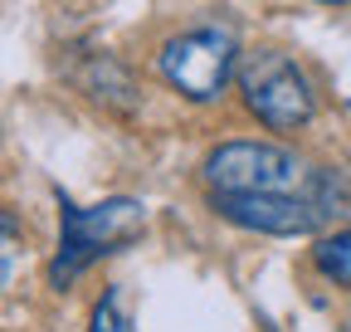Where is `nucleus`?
Here are the masks:
<instances>
[{"label": "nucleus", "mask_w": 351, "mask_h": 332, "mask_svg": "<svg viewBox=\"0 0 351 332\" xmlns=\"http://www.w3.org/2000/svg\"><path fill=\"white\" fill-rule=\"evenodd\" d=\"M313 264H317L332 283L351 288V230L322 235V239H317V249H313Z\"/></svg>", "instance_id": "0eeeda50"}, {"label": "nucleus", "mask_w": 351, "mask_h": 332, "mask_svg": "<svg viewBox=\"0 0 351 332\" xmlns=\"http://www.w3.org/2000/svg\"><path fill=\"white\" fill-rule=\"evenodd\" d=\"M239 93L244 108L274 132H298L317 117V93L307 73L278 49H254L239 59Z\"/></svg>", "instance_id": "f03ea898"}, {"label": "nucleus", "mask_w": 351, "mask_h": 332, "mask_svg": "<svg viewBox=\"0 0 351 332\" xmlns=\"http://www.w3.org/2000/svg\"><path fill=\"white\" fill-rule=\"evenodd\" d=\"M313 200H317L322 220H341L351 230V171H317Z\"/></svg>", "instance_id": "423d86ee"}, {"label": "nucleus", "mask_w": 351, "mask_h": 332, "mask_svg": "<svg viewBox=\"0 0 351 332\" xmlns=\"http://www.w3.org/2000/svg\"><path fill=\"white\" fill-rule=\"evenodd\" d=\"M142 225H147V205H142V200H127V195H112V200H103V205H73V200H64L54 283L78 278L98 254H112V249L127 244Z\"/></svg>", "instance_id": "7ed1b4c3"}, {"label": "nucleus", "mask_w": 351, "mask_h": 332, "mask_svg": "<svg viewBox=\"0 0 351 332\" xmlns=\"http://www.w3.org/2000/svg\"><path fill=\"white\" fill-rule=\"evenodd\" d=\"M210 205L219 220H230L239 230L254 235H278V239H298V235H317L322 230V211L313 195H278V191H210Z\"/></svg>", "instance_id": "39448f33"}, {"label": "nucleus", "mask_w": 351, "mask_h": 332, "mask_svg": "<svg viewBox=\"0 0 351 332\" xmlns=\"http://www.w3.org/2000/svg\"><path fill=\"white\" fill-rule=\"evenodd\" d=\"M88 332H127V327H122V318H117V294H108V298L98 303L93 327H88Z\"/></svg>", "instance_id": "6e6552de"}, {"label": "nucleus", "mask_w": 351, "mask_h": 332, "mask_svg": "<svg viewBox=\"0 0 351 332\" xmlns=\"http://www.w3.org/2000/svg\"><path fill=\"white\" fill-rule=\"evenodd\" d=\"M210 191H278V195H313L317 171L298 152L274 142H219L205 156Z\"/></svg>", "instance_id": "20e7f679"}, {"label": "nucleus", "mask_w": 351, "mask_h": 332, "mask_svg": "<svg viewBox=\"0 0 351 332\" xmlns=\"http://www.w3.org/2000/svg\"><path fill=\"white\" fill-rule=\"evenodd\" d=\"M346 332H351V318H346Z\"/></svg>", "instance_id": "1a4fd4ad"}, {"label": "nucleus", "mask_w": 351, "mask_h": 332, "mask_svg": "<svg viewBox=\"0 0 351 332\" xmlns=\"http://www.w3.org/2000/svg\"><path fill=\"white\" fill-rule=\"evenodd\" d=\"M161 78L191 103H215L239 73V39L225 25H195L171 34L156 54Z\"/></svg>", "instance_id": "f257e3e1"}]
</instances>
